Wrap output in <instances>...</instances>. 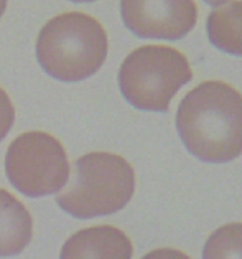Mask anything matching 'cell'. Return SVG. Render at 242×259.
<instances>
[{"label":"cell","instance_id":"6da1fadb","mask_svg":"<svg viewBox=\"0 0 242 259\" xmlns=\"http://www.w3.org/2000/svg\"><path fill=\"white\" fill-rule=\"evenodd\" d=\"M176 132L196 159L227 163L242 154V96L222 81H205L178 106Z\"/></svg>","mask_w":242,"mask_h":259},{"label":"cell","instance_id":"9c48e42d","mask_svg":"<svg viewBox=\"0 0 242 259\" xmlns=\"http://www.w3.org/2000/svg\"><path fill=\"white\" fill-rule=\"evenodd\" d=\"M206 31L213 47L242 56V2H211Z\"/></svg>","mask_w":242,"mask_h":259},{"label":"cell","instance_id":"52a82bcc","mask_svg":"<svg viewBox=\"0 0 242 259\" xmlns=\"http://www.w3.org/2000/svg\"><path fill=\"white\" fill-rule=\"evenodd\" d=\"M132 243L124 231L101 225L68 238L60 259H132Z\"/></svg>","mask_w":242,"mask_h":259},{"label":"cell","instance_id":"7c38bea8","mask_svg":"<svg viewBox=\"0 0 242 259\" xmlns=\"http://www.w3.org/2000/svg\"><path fill=\"white\" fill-rule=\"evenodd\" d=\"M142 259H191V257L188 254H184L183 251L175 248H158L150 251Z\"/></svg>","mask_w":242,"mask_h":259},{"label":"cell","instance_id":"ba28073f","mask_svg":"<svg viewBox=\"0 0 242 259\" xmlns=\"http://www.w3.org/2000/svg\"><path fill=\"white\" fill-rule=\"evenodd\" d=\"M31 226V214L22 201L0 188V256H14L27 248Z\"/></svg>","mask_w":242,"mask_h":259},{"label":"cell","instance_id":"8fae6325","mask_svg":"<svg viewBox=\"0 0 242 259\" xmlns=\"http://www.w3.org/2000/svg\"><path fill=\"white\" fill-rule=\"evenodd\" d=\"M15 121V109L10 98L0 88V141L9 134L12 124Z\"/></svg>","mask_w":242,"mask_h":259},{"label":"cell","instance_id":"7a4b0ae2","mask_svg":"<svg viewBox=\"0 0 242 259\" xmlns=\"http://www.w3.org/2000/svg\"><path fill=\"white\" fill-rule=\"evenodd\" d=\"M41 68L60 81L86 79L103 66L107 56V35L95 18L68 12L52 18L36 41Z\"/></svg>","mask_w":242,"mask_h":259},{"label":"cell","instance_id":"277c9868","mask_svg":"<svg viewBox=\"0 0 242 259\" xmlns=\"http://www.w3.org/2000/svg\"><path fill=\"white\" fill-rule=\"evenodd\" d=\"M191 78L189 61L181 52L165 45H145L122 61L119 88L137 109L167 112L171 99Z\"/></svg>","mask_w":242,"mask_h":259},{"label":"cell","instance_id":"30bf717a","mask_svg":"<svg viewBox=\"0 0 242 259\" xmlns=\"http://www.w3.org/2000/svg\"><path fill=\"white\" fill-rule=\"evenodd\" d=\"M203 259H242V221L214 230L203 246Z\"/></svg>","mask_w":242,"mask_h":259},{"label":"cell","instance_id":"3957f363","mask_svg":"<svg viewBox=\"0 0 242 259\" xmlns=\"http://www.w3.org/2000/svg\"><path fill=\"white\" fill-rule=\"evenodd\" d=\"M133 190L135 174L124 157L92 152L74 162L68 187L56 201L66 213L87 220L122 210Z\"/></svg>","mask_w":242,"mask_h":259},{"label":"cell","instance_id":"5b68a950","mask_svg":"<svg viewBox=\"0 0 242 259\" xmlns=\"http://www.w3.org/2000/svg\"><path fill=\"white\" fill-rule=\"evenodd\" d=\"M10 183L27 197H44L60 192L69 179L68 157L63 145L44 132L18 136L5 155Z\"/></svg>","mask_w":242,"mask_h":259},{"label":"cell","instance_id":"8992f818","mask_svg":"<svg viewBox=\"0 0 242 259\" xmlns=\"http://www.w3.org/2000/svg\"><path fill=\"white\" fill-rule=\"evenodd\" d=\"M120 14L125 27L140 38L180 40L198 22V9L189 0L122 2Z\"/></svg>","mask_w":242,"mask_h":259},{"label":"cell","instance_id":"4fadbf2b","mask_svg":"<svg viewBox=\"0 0 242 259\" xmlns=\"http://www.w3.org/2000/svg\"><path fill=\"white\" fill-rule=\"evenodd\" d=\"M4 10H5V2H0V15L4 14Z\"/></svg>","mask_w":242,"mask_h":259}]
</instances>
